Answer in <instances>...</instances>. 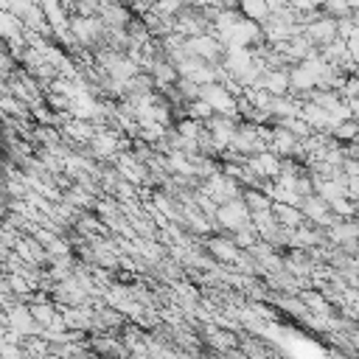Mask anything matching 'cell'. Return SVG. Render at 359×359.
<instances>
[{
  "mask_svg": "<svg viewBox=\"0 0 359 359\" xmlns=\"http://www.w3.org/2000/svg\"><path fill=\"white\" fill-rule=\"evenodd\" d=\"M216 222H219L224 230H233V236L241 233V230H247V227H252V213H250L244 196H241V199H233V202H227V205H219Z\"/></svg>",
  "mask_w": 359,
  "mask_h": 359,
  "instance_id": "1",
  "label": "cell"
},
{
  "mask_svg": "<svg viewBox=\"0 0 359 359\" xmlns=\"http://www.w3.org/2000/svg\"><path fill=\"white\" fill-rule=\"evenodd\" d=\"M202 101H208L219 115L224 118H236L238 115V98L227 90V87H219V84H208L202 87Z\"/></svg>",
  "mask_w": 359,
  "mask_h": 359,
  "instance_id": "2",
  "label": "cell"
},
{
  "mask_svg": "<svg viewBox=\"0 0 359 359\" xmlns=\"http://www.w3.org/2000/svg\"><path fill=\"white\" fill-rule=\"evenodd\" d=\"M247 168L255 174V177H280V168H283V160L272 151H261V154H252L247 160Z\"/></svg>",
  "mask_w": 359,
  "mask_h": 359,
  "instance_id": "3",
  "label": "cell"
},
{
  "mask_svg": "<svg viewBox=\"0 0 359 359\" xmlns=\"http://www.w3.org/2000/svg\"><path fill=\"white\" fill-rule=\"evenodd\" d=\"M208 252L216 258V261H227V264H238L244 255H241V250H238V244L233 241V238H227V236H213L210 241H208Z\"/></svg>",
  "mask_w": 359,
  "mask_h": 359,
  "instance_id": "4",
  "label": "cell"
},
{
  "mask_svg": "<svg viewBox=\"0 0 359 359\" xmlns=\"http://www.w3.org/2000/svg\"><path fill=\"white\" fill-rule=\"evenodd\" d=\"M227 356H230V359H250V356H244V353H236V351H230Z\"/></svg>",
  "mask_w": 359,
  "mask_h": 359,
  "instance_id": "5",
  "label": "cell"
}]
</instances>
